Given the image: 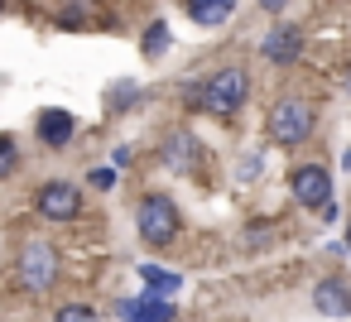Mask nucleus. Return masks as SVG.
Wrapping results in <instances>:
<instances>
[{
  "label": "nucleus",
  "instance_id": "f257e3e1",
  "mask_svg": "<svg viewBox=\"0 0 351 322\" xmlns=\"http://www.w3.org/2000/svg\"><path fill=\"white\" fill-rule=\"evenodd\" d=\"M245 97H250L245 68H221V73H212L202 87H193V106L207 111V116H217V121H231V116L245 106Z\"/></svg>",
  "mask_w": 351,
  "mask_h": 322
},
{
  "label": "nucleus",
  "instance_id": "f03ea898",
  "mask_svg": "<svg viewBox=\"0 0 351 322\" xmlns=\"http://www.w3.org/2000/svg\"><path fill=\"white\" fill-rule=\"evenodd\" d=\"M58 274H63V260H58L53 240L29 236V240L15 250V284H20L25 293H49V288L58 284Z\"/></svg>",
  "mask_w": 351,
  "mask_h": 322
},
{
  "label": "nucleus",
  "instance_id": "7ed1b4c3",
  "mask_svg": "<svg viewBox=\"0 0 351 322\" xmlns=\"http://www.w3.org/2000/svg\"><path fill=\"white\" fill-rule=\"evenodd\" d=\"M313 125H317V111H313V101H303V97H284V101L269 106V140L284 145V149L303 145V140L313 135Z\"/></svg>",
  "mask_w": 351,
  "mask_h": 322
},
{
  "label": "nucleus",
  "instance_id": "20e7f679",
  "mask_svg": "<svg viewBox=\"0 0 351 322\" xmlns=\"http://www.w3.org/2000/svg\"><path fill=\"white\" fill-rule=\"evenodd\" d=\"M135 226H140V240L164 250L173 236H178V207L169 193H145L140 207H135Z\"/></svg>",
  "mask_w": 351,
  "mask_h": 322
},
{
  "label": "nucleus",
  "instance_id": "39448f33",
  "mask_svg": "<svg viewBox=\"0 0 351 322\" xmlns=\"http://www.w3.org/2000/svg\"><path fill=\"white\" fill-rule=\"evenodd\" d=\"M34 212H39L44 221H77V216H82V193H77V183H63V178L44 183V188L34 193Z\"/></svg>",
  "mask_w": 351,
  "mask_h": 322
},
{
  "label": "nucleus",
  "instance_id": "423d86ee",
  "mask_svg": "<svg viewBox=\"0 0 351 322\" xmlns=\"http://www.w3.org/2000/svg\"><path fill=\"white\" fill-rule=\"evenodd\" d=\"M289 188H293L298 207L317 212V207L332 197V173H327L322 164H298V169H293V178H289Z\"/></svg>",
  "mask_w": 351,
  "mask_h": 322
},
{
  "label": "nucleus",
  "instance_id": "0eeeda50",
  "mask_svg": "<svg viewBox=\"0 0 351 322\" xmlns=\"http://www.w3.org/2000/svg\"><path fill=\"white\" fill-rule=\"evenodd\" d=\"M34 130H39V140H44L49 149H63V145L77 135V121H73V111H63V106H44V111L34 116Z\"/></svg>",
  "mask_w": 351,
  "mask_h": 322
},
{
  "label": "nucleus",
  "instance_id": "6e6552de",
  "mask_svg": "<svg viewBox=\"0 0 351 322\" xmlns=\"http://www.w3.org/2000/svg\"><path fill=\"white\" fill-rule=\"evenodd\" d=\"M260 53H265L274 68H284V63H298V53H303V34H298L293 25H274V29L265 34Z\"/></svg>",
  "mask_w": 351,
  "mask_h": 322
},
{
  "label": "nucleus",
  "instance_id": "1a4fd4ad",
  "mask_svg": "<svg viewBox=\"0 0 351 322\" xmlns=\"http://www.w3.org/2000/svg\"><path fill=\"white\" fill-rule=\"evenodd\" d=\"M164 164H169L173 173H197V164H202V145H197L188 130H173V135L164 140Z\"/></svg>",
  "mask_w": 351,
  "mask_h": 322
},
{
  "label": "nucleus",
  "instance_id": "9d476101",
  "mask_svg": "<svg viewBox=\"0 0 351 322\" xmlns=\"http://www.w3.org/2000/svg\"><path fill=\"white\" fill-rule=\"evenodd\" d=\"M313 308L322 317H351V288L341 279H322V284H313Z\"/></svg>",
  "mask_w": 351,
  "mask_h": 322
},
{
  "label": "nucleus",
  "instance_id": "9b49d317",
  "mask_svg": "<svg viewBox=\"0 0 351 322\" xmlns=\"http://www.w3.org/2000/svg\"><path fill=\"white\" fill-rule=\"evenodd\" d=\"M121 312H125V322H173V303L164 293H140Z\"/></svg>",
  "mask_w": 351,
  "mask_h": 322
},
{
  "label": "nucleus",
  "instance_id": "f8f14e48",
  "mask_svg": "<svg viewBox=\"0 0 351 322\" xmlns=\"http://www.w3.org/2000/svg\"><path fill=\"white\" fill-rule=\"evenodd\" d=\"M183 10H188V20L217 29V25H226L236 15V0H183Z\"/></svg>",
  "mask_w": 351,
  "mask_h": 322
},
{
  "label": "nucleus",
  "instance_id": "ddd939ff",
  "mask_svg": "<svg viewBox=\"0 0 351 322\" xmlns=\"http://www.w3.org/2000/svg\"><path fill=\"white\" fill-rule=\"evenodd\" d=\"M169 44H173V34H169V25H164V20H154V25L140 34V53H145L149 63H154V58H164V49H169Z\"/></svg>",
  "mask_w": 351,
  "mask_h": 322
},
{
  "label": "nucleus",
  "instance_id": "4468645a",
  "mask_svg": "<svg viewBox=\"0 0 351 322\" xmlns=\"http://www.w3.org/2000/svg\"><path fill=\"white\" fill-rule=\"evenodd\" d=\"M140 274H145V284H149V293H164V298H169V293H178V284H183L178 274H169V269H159V264H145Z\"/></svg>",
  "mask_w": 351,
  "mask_h": 322
},
{
  "label": "nucleus",
  "instance_id": "2eb2a0df",
  "mask_svg": "<svg viewBox=\"0 0 351 322\" xmlns=\"http://www.w3.org/2000/svg\"><path fill=\"white\" fill-rule=\"evenodd\" d=\"M20 169V140L15 135H0V183Z\"/></svg>",
  "mask_w": 351,
  "mask_h": 322
},
{
  "label": "nucleus",
  "instance_id": "dca6fc26",
  "mask_svg": "<svg viewBox=\"0 0 351 322\" xmlns=\"http://www.w3.org/2000/svg\"><path fill=\"white\" fill-rule=\"evenodd\" d=\"M53 322H101V317L87 303H63V308H53Z\"/></svg>",
  "mask_w": 351,
  "mask_h": 322
},
{
  "label": "nucleus",
  "instance_id": "f3484780",
  "mask_svg": "<svg viewBox=\"0 0 351 322\" xmlns=\"http://www.w3.org/2000/svg\"><path fill=\"white\" fill-rule=\"evenodd\" d=\"M111 164H116V169H130V164H135V149H130V145H116Z\"/></svg>",
  "mask_w": 351,
  "mask_h": 322
},
{
  "label": "nucleus",
  "instance_id": "a211bd4d",
  "mask_svg": "<svg viewBox=\"0 0 351 322\" xmlns=\"http://www.w3.org/2000/svg\"><path fill=\"white\" fill-rule=\"evenodd\" d=\"M111 183H116V173H111V169H92V188H101V193H106Z\"/></svg>",
  "mask_w": 351,
  "mask_h": 322
},
{
  "label": "nucleus",
  "instance_id": "6ab92c4d",
  "mask_svg": "<svg viewBox=\"0 0 351 322\" xmlns=\"http://www.w3.org/2000/svg\"><path fill=\"white\" fill-rule=\"evenodd\" d=\"M260 10H269V15H279V10H284V0H260Z\"/></svg>",
  "mask_w": 351,
  "mask_h": 322
},
{
  "label": "nucleus",
  "instance_id": "aec40b11",
  "mask_svg": "<svg viewBox=\"0 0 351 322\" xmlns=\"http://www.w3.org/2000/svg\"><path fill=\"white\" fill-rule=\"evenodd\" d=\"M346 255H351V221H346Z\"/></svg>",
  "mask_w": 351,
  "mask_h": 322
},
{
  "label": "nucleus",
  "instance_id": "412c9836",
  "mask_svg": "<svg viewBox=\"0 0 351 322\" xmlns=\"http://www.w3.org/2000/svg\"><path fill=\"white\" fill-rule=\"evenodd\" d=\"M346 92H351V73H346Z\"/></svg>",
  "mask_w": 351,
  "mask_h": 322
}]
</instances>
